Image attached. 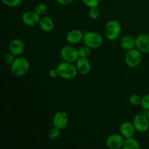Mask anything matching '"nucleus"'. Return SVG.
Here are the masks:
<instances>
[{"instance_id":"f257e3e1","label":"nucleus","mask_w":149,"mask_h":149,"mask_svg":"<svg viewBox=\"0 0 149 149\" xmlns=\"http://www.w3.org/2000/svg\"><path fill=\"white\" fill-rule=\"evenodd\" d=\"M30 68L29 61L23 57H17L11 64L12 74L15 77H22L28 73Z\"/></svg>"},{"instance_id":"f03ea898","label":"nucleus","mask_w":149,"mask_h":149,"mask_svg":"<svg viewBox=\"0 0 149 149\" xmlns=\"http://www.w3.org/2000/svg\"><path fill=\"white\" fill-rule=\"evenodd\" d=\"M56 68L58 70V76L65 79H71L74 78L78 73L76 65H74L73 63L66 62V61L58 64Z\"/></svg>"},{"instance_id":"7ed1b4c3","label":"nucleus","mask_w":149,"mask_h":149,"mask_svg":"<svg viewBox=\"0 0 149 149\" xmlns=\"http://www.w3.org/2000/svg\"><path fill=\"white\" fill-rule=\"evenodd\" d=\"M83 42L84 45L91 49H96L100 47L103 42V39L101 35L95 31L84 32Z\"/></svg>"},{"instance_id":"20e7f679","label":"nucleus","mask_w":149,"mask_h":149,"mask_svg":"<svg viewBox=\"0 0 149 149\" xmlns=\"http://www.w3.org/2000/svg\"><path fill=\"white\" fill-rule=\"evenodd\" d=\"M122 31V27L119 21L115 20H110L105 26V34L106 38L111 41H114L119 38Z\"/></svg>"},{"instance_id":"39448f33","label":"nucleus","mask_w":149,"mask_h":149,"mask_svg":"<svg viewBox=\"0 0 149 149\" xmlns=\"http://www.w3.org/2000/svg\"><path fill=\"white\" fill-rule=\"evenodd\" d=\"M125 63L130 68L138 67L142 61V52L138 49H132L128 50L125 55Z\"/></svg>"},{"instance_id":"423d86ee","label":"nucleus","mask_w":149,"mask_h":149,"mask_svg":"<svg viewBox=\"0 0 149 149\" xmlns=\"http://www.w3.org/2000/svg\"><path fill=\"white\" fill-rule=\"evenodd\" d=\"M61 56L64 61L69 63H75L79 58L78 49L74 47L67 45L63 47L61 50Z\"/></svg>"},{"instance_id":"0eeeda50","label":"nucleus","mask_w":149,"mask_h":149,"mask_svg":"<svg viewBox=\"0 0 149 149\" xmlns=\"http://www.w3.org/2000/svg\"><path fill=\"white\" fill-rule=\"evenodd\" d=\"M132 123L136 131L139 132H146L149 129V120L147 115L143 113L137 114L134 117Z\"/></svg>"},{"instance_id":"6e6552de","label":"nucleus","mask_w":149,"mask_h":149,"mask_svg":"<svg viewBox=\"0 0 149 149\" xmlns=\"http://www.w3.org/2000/svg\"><path fill=\"white\" fill-rule=\"evenodd\" d=\"M68 123V116L65 112L60 111L57 112L52 119L53 126L59 130H63L67 127Z\"/></svg>"},{"instance_id":"1a4fd4ad","label":"nucleus","mask_w":149,"mask_h":149,"mask_svg":"<svg viewBox=\"0 0 149 149\" xmlns=\"http://www.w3.org/2000/svg\"><path fill=\"white\" fill-rule=\"evenodd\" d=\"M125 138L121 134H112L106 139V146L110 149H119L122 148Z\"/></svg>"},{"instance_id":"9d476101","label":"nucleus","mask_w":149,"mask_h":149,"mask_svg":"<svg viewBox=\"0 0 149 149\" xmlns=\"http://www.w3.org/2000/svg\"><path fill=\"white\" fill-rule=\"evenodd\" d=\"M136 47L142 53H149V33H142L136 37Z\"/></svg>"},{"instance_id":"9b49d317","label":"nucleus","mask_w":149,"mask_h":149,"mask_svg":"<svg viewBox=\"0 0 149 149\" xmlns=\"http://www.w3.org/2000/svg\"><path fill=\"white\" fill-rule=\"evenodd\" d=\"M41 16L35 11L26 12L22 16L23 23L28 26H35L38 25L40 21Z\"/></svg>"},{"instance_id":"f8f14e48","label":"nucleus","mask_w":149,"mask_h":149,"mask_svg":"<svg viewBox=\"0 0 149 149\" xmlns=\"http://www.w3.org/2000/svg\"><path fill=\"white\" fill-rule=\"evenodd\" d=\"M25 49V45L23 41L20 39H14L10 42L9 45V50L10 52L15 56H20L23 54Z\"/></svg>"},{"instance_id":"ddd939ff","label":"nucleus","mask_w":149,"mask_h":149,"mask_svg":"<svg viewBox=\"0 0 149 149\" xmlns=\"http://www.w3.org/2000/svg\"><path fill=\"white\" fill-rule=\"evenodd\" d=\"M76 67L78 73L81 75H87L91 71V63L86 58H79L76 62Z\"/></svg>"},{"instance_id":"4468645a","label":"nucleus","mask_w":149,"mask_h":149,"mask_svg":"<svg viewBox=\"0 0 149 149\" xmlns=\"http://www.w3.org/2000/svg\"><path fill=\"white\" fill-rule=\"evenodd\" d=\"M119 131H120V134L124 138H129L134 136L136 130L133 123H131L130 122H125L120 125Z\"/></svg>"},{"instance_id":"2eb2a0df","label":"nucleus","mask_w":149,"mask_h":149,"mask_svg":"<svg viewBox=\"0 0 149 149\" xmlns=\"http://www.w3.org/2000/svg\"><path fill=\"white\" fill-rule=\"evenodd\" d=\"M84 32L79 29H73L70 31L66 35V40L68 43L75 45L83 41Z\"/></svg>"},{"instance_id":"dca6fc26","label":"nucleus","mask_w":149,"mask_h":149,"mask_svg":"<svg viewBox=\"0 0 149 149\" xmlns=\"http://www.w3.org/2000/svg\"><path fill=\"white\" fill-rule=\"evenodd\" d=\"M120 45L125 50H130L136 47V38L131 35L123 36L120 41Z\"/></svg>"},{"instance_id":"f3484780","label":"nucleus","mask_w":149,"mask_h":149,"mask_svg":"<svg viewBox=\"0 0 149 149\" xmlns=\"http://www.w3.org/2000/svg\"><path fill=\"white\" fill-rule=\"evenodd\" d=\"M39 25L40 29L45 32H49L52 31L55 26L52 19L47 15H43L41 17Z\"/></svg>"},{"instance_id":"a211bd4d","label":"nucleus","mask_w":149,"mask_h":149,"mask_svg":"<svg viewBox=\"0 0 149 149\" xmlns=\"http://www.w3.org/2000/svg\"><path fill=\"white\" fill-rule=\"evenodd\" d=\"M141 148L139 142L136 139L132 137L129 138H125L123 146L124 149H139Z\"/></svg>"},{"instance_id":"6ab92c4d","label":"nucleus","mask_w":149,"mask_h":149,"mask_svg":"<svg viewBox=\"0 0 149 149\" xmlns=\"http://www.w3.org/2000/svg\"><path fill=\"white\" fill-rule=\"evenodd\" d=\"M91 49V48L86 46V45L81 47L78 49L79 58H88V57L91 55V49Z\"/></svg>"},{"instance_id":"aec40b11","label":"nucleus","mask_w":149,"mask_h":149,"mask_svg":"<svg viewBox=\"0 0 149 149\" xmlns=\"http://www.w3.org/2000/svg\"><path fill=\"white\" fill-rule=\"evenodd\" d=\"M35 12L37 13L39 15L43 16L45 15V14L47 12V7L45 4L44 3H39V4L36 6V8H35Z\"/></svg>"},{"instance_id":"412c9836","label":"nucleus","mask_w":149,"mask_h":149,"mask_svg":"<svg viewBox=\"0 0 149 149\" xmlns=\"http://www.w3.org/2000/svg\"><path fill=\"white\" fill-rule=\"evenodd\" d=\"M61 135V130L54 127L49 131V138L52 141L57 140Z\"/></svg>"},{"instance_id":"4be33fe9","label":"nucleus","mask_w":149,"mask_h":149,"mask_svg":"<svg viewBox=\"0 0 149 149\" xmlns=\"http://www.w3.org/2000/svg\"><path fill=\"white\" fill-rule=\"evenodd\" d=\"M23 0H1V2L4 5L10 7H16L20 5Z\"/></svg>"},{"instance_id":"5701e85b","label":"nucleus","mask_w":149,"mask_h":149,"mask_svg":"<svg viewBox=\"0 0 149 149\" xmlns=\"http://www.w3.org/2000/svg\"><path fill=\"white\" fill-rule=\"evenodd\" d=\"M142 97L138 94H133L130 97V103L133 106H139L141 104Z\"/></svg>"},{"instance_id":"b1692460","label":"nucleus","mask_w":149,"mask_h":149,"mask_svg":"<svg viewBox=\"0 0 149 149\" xmlns=\"http://www.w3.org/2000/svg\"><path fill=\"white\" fill-rule=\"evenodd\" d=\"M99 15H100V12H99L98 9L97 7H92L89 10V16L90 18L95 20V19L98 18Z\"/></svg>"},{"instance_id":"393cba45","label":"nucleus","mask_w":149,"mask_h":149,"mask_svg":"<svg viewBox=\"0 0 149 149\" xmlns=\"http://www.w3.org/2000/svg\"><path fill=\"white\" fill-rule=\"evenodd\" d=\"M100 0H82L83 3L90 8L92 7H97L100 4Z\"/></svg>"},{"instance_id":"a878e982","label":"nucleus","mask_w":149,"mask_h":149,"mask_svg":"<svg viewBox=\"0 0 149 149\" xmlns=\"http://www.w3.org/2000/svg\"><path fill=\"white\" fill-rule=\"evenodd\" d=\"M141 106L145 110L149 111V94L146 95L145 96L142 97V101H141Z\"/></svg>"},{"instance_id":"bb28decb","label":"nucleus","mask_w":149,"mask_h":149,"mask_svg":"<svg viewBox=\"0 0 149 149\" xmlns=\"http://www.w3.org/2000/svg\"><path fill=\"white\" fill-rule=\"evenodd\" d=\"M15 60V55H13V54H12L11 52L6 54L4 56V61L7 64H9V65H11V64L14 62Z\"/></svg>"},{"instance_id":"cd10ccee","label":"nucleus","mask_w":149,"mask_h":149,"mask_svg":"<svg viewBox=\"0 0 149 149\" xmlns=\"http://www.w3.org/2000/svg\"><path fill=\"white\" fill-rule=\"evenodd\" d=\"M61 5H64V6H66V5H69L71 4L74 0H56Z\"/></svg>"},{"instance_id":"c85d7f7f","label":"nucleus","mask_w":149,"mask_h":149,"mask_svg":"<svg viewBox=\"0 0 149 149\" xmlns=\"http://www.w3.org/2000/svg\"><path fill=\"white\" fill-rule=\"evenodd\" d=\"M49 76H50L52 78H56V77L58 76V72L57 68L50 70V71H49Z\"/></svg>"},{"instance_id":"c756f323","label":"nucleus","mask_w":149,"mask_h":149,"mask_svg":"<svg viewBox=\"0 0 149 149\" xmlns=\"http://www.w3.org/2000/svg\"><path fill=\"white\" fill-rule=\"evenodd\" d=\"M147 117H148V119L149 120V111H148V113H147Z\"/></svg>"}]
</instances>
